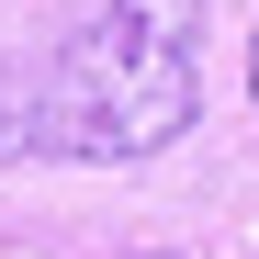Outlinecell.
I'll return each instance as SVG.
<instances>
[{
	"label": "cell",
	"instance_id": "7a4b0ae2",
	"mask_svg": "<svg viewBox=\"0 0 259 259\" xmlns=\"http://www.w3.org/2000/svg\"><path fill=\"white\" fill-rule=\"evenodd\" d=\"M248 102H259V34H248Z\"/></svg>",
	"mask_w": 259,
	"mask_h": 259
},
{
	"label": "cell",
	"instance_id": "6da1fadb",
	"mask_svg": "<svg viewBox=\"0 0 259 259\" xmlns=\"http://www.w3.org/2000/svg\"><path fill=\"white\" fill-rule=\"evenodd\" d=\"M203 113V0H102L91 34L0 91V158H158Z\"/></svg>",
	"mask_w": 259,
	"mask_h": 259
},
{
	"label": "cell",
	"instance_id": "3957f363",
	"mask_svg": "<svg viewBox=\"0 0 259 259\" xmlns=\"http://www.w3.org/2000/svg\"><path fill=\"white\" fill-rule=\"evenodd\" d=\"M136 259H169V248H136Z\"/></svg>",
	"mask_w": 259,
	"mask_h": 259
}]
</instances>
